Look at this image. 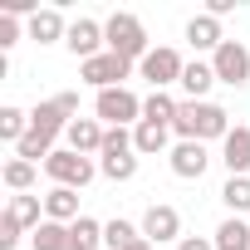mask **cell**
Segmentation results:
<instances>
[{
    "label": "cell",
    "instance_id": "6da1fadb",
    "mask_svg": "<svg viewBox=\"0 0 250 250\" xmlns=\"http://www.w3.org/2000/svg\"><path fill=\"white\" fill-rule=\"evenodd\" d=\"M172 133L182 138V143H211V138H221L226 143V133H230V113L221 108V103H196V98H187L182 108H177V123H172Z\"/></svg>",
    "mask_w": 250,
    "mask_h": 250
},
{
    "label": "cell",
    "instance_id": "7a4b0ae2",
    "mask_svg": "<svg viewBox=\"0 0 250 250\" xmlns=\"http://www.w3.org/2000/svg\"><path fill=\"white\" fill-rule=\"evenodd\" d=\"M103 40H108V54L128 59V64H143V59L152 54L143 20H138V15H128V10H118V15H108V20H103Z\"/></svg>",
    "mask_w": 250,
    "mask_h": 250
},
{
    "label": "cell",
    "instance_id": "3957f363",
    "mask_svg": "<svg viewBox=\"0 0 250 250\" xmlns=\"http://www.w3.org/2000/svg\"><path fill=\"white\" fill-rule=\"evenodd\" d=\"M98 157H103L98 172H103L108 182H133V177H138V147H133V133H128V128H108Z\"/></svg>",
    "mask_w": 250,
    "mask_h": 250
},
{
    "label": "cell",
    "instance_id": "277c9868",
    "mask_svg": "<svg viewBox=\"0 0 250 250\" xmlns=\"http://www.w3.org/2000/svg\"><path fill=\"white\" fill-rule=\"evenodd\" d=\"M93 113L108 123V128H128V123H143V98L133 88H103L93 98Z\"/></svg>",
    "mask_w": 250,
    "mask_h": 250
},
{
    "label": "cell",
    "instance_id": "5b68a950",
    "mask_svg": "<svg viewBox=\"0 0 250 250\" xmlns=\"http://www.w3.org/2000/svg\"><path fill=\"white\" fill-rule=\"evenodd\" d=\"M44 172H49V182H54V187H74V191H79V187H88V182H93V172H98V167H93L83 152L54 147V157L44 162Z\"/></svg>",
    "mask_w": 250,
    "mask_h": 250
},
{
    "label": "cell",
    "instance_id": "8992f818",
    "mask_svg": "<svg viewBox=\"0 0 250 250\" xmlns=\"http://www.w3.org/2000/svg\"><path fill=\"white\" fill-rule=\"evenodd\" d=\"M182 69H187V59L172 49V44H157L143 64H138V74L152 83V88H167V83H182Z\"/></svg>",
    "mask_w": 250,
    "mask_h": 250
},
{
    "label": "cell",
    "instance_id": "52a82bcc",
    "mask_svg": "<svg viewBox=\"0 0 250 250\" xmlns=\"http://www.w3.org/2000/svg\"><path fill=\"white\" fill-rule=\"evenodd\" d=\"M211 69H216V83L240 88V83L250 79V49H245L240 40H226V44L211 54Z\"/></svg>",
    "mask_w": 250,
    "mask_h": 250
},
{
    "label": "cell",
    "instance_id": "ba28073f",
    "mask_svg": "<svg viewBox=\"0 0 250 250\" xmlns=\"http://www.w3.org/2000/svg\"><path fill=\"white\" fill-rule=\"evenodd\" d=\"M128 74H133V64H128V59H118V54H108V49H103L98 59L79 64V79L93 83L98 93H103V88H123V79H128Z\"/></svg>",
    "mask_w": 250,
    "mask_h": 250
},
{
    "label": "cell",
    "instance_id": "9c48e42d",
    "mask_svg": "<svg viewBox=\"0 0 250 250\" xmlns=\"http://www.w3.org/2000/svg\"><path fill=\"white\" fill-rule=\"evenodd\" d=\"M64 44L74 49V59H79V64H88V59H98V54L108 49L103 25H98V20H88V15H79V20L69 25V40H64Z\"/></svg>",
    "mask_w": 250,
    "mask_h": 250
},
{
    "label": "cell",
    "instance_id": "30bf717a",
    "mask_svg": "<svg viewBox=\"0 0 250 250\" xmlns=\"http://www.w3.org/2000/svg\"><path fill=\"white\" fill-rule=\"evenodd\" d=\"M143 235H147L152 245H162V240H182V216H177V206L152 201L147 216H143Z\"/></svg>",
    "mask_w": 250,
    "mask_h": 250
},
{
    "label": "cell",
    "instance_id": "8fae6325",
    "mask_svg": "<svg viewBox=\"0 0 250 250\" xmlns=\"http://www.w3.org/2000/svg\"><path fill=\"white\" fill-rule=\"evenodd\" d=\"M69 123H74V113L59 103V98H44L35 113H30V133H40V138H59V133H69Z\"/></svg>",
    "mask_w": 250,
    "mask_h": 250
},
{
    "label": "cell",
    "instance_id": "7c38bea8",
    "mask_svg": "<svg viewBox=\"0 0 250 250\" xmlns=\"http://www.w3.org/2000/svg\"><path fill=\"white\" fill-rule=\"evenodd\" d=\"M206 167H211L206 143H177V147H172V172H177L182 182H201Z\"/></svg>",
    "mask_w": 250,
    "mask_h": 250
},
{
    "label": "cell",
    "instance_id": "4fadbf2b",
    "mask_svg": "<svg viewBox=\"0 0 250 250\" xmlns=\"http://www.w3.org/2000/svg\"><path fill=\"white\" fill-rule=\"evenodd\" d=\"M103 138H108V128L98 118H74L69 123V133H64V143H69V152H103Z\"/></svg>",
    "mask_w": 250,
    "mask_h": 250
},
{
    "label": "cell",
    "instance_id": "5bb4252c",
    "mask_svg": "<svg viewBox=\"0 0 250 250\" xmlns=\"http://www.w3.org/2000/svg\"><path fill=\"white\" fill-rule=\"evenodd\" d=\"M221 162L230 167V177H245V172H250V128H245V123H235V128L226 133V143H221Z\"/></svg>",
    "mask_w": 250,
    "mask_h": 250
},
{
    "label": "cell",
    "instance_id": "9a60e30c",
    "mask_svg": "<svg viewBox=\"0 0 250 250\" xmlns=\"http://www.w3.org/2000/svg\"><path fill=\"white\" fill-rule=\"evenodd\" d=\"M187 40H191V49H221L226 44V35H221V20L216 15H191L187 20Z\"/></svg>",
    "mask_w": 250,
    "mask_h": 250
},
{
    "label": "cell",
    "instance_id": "2e32d148",
    "mask_svg": "<svg viewBox=\"0 0 250 250\" xmlns=\"http://www.w3.org/2000/svg\"><path fill=\"white\" fill-rule=\"evenodd\" d=\"M44 221L74 226V221H79V191H74V187H54V191L44 196Z\"/></svg>",
    "mask_w": 250,
    "mask_h": 250
},
{
    "label": "cell",
    "instance_id": "e0dca14e",
    "mask_svg": "<svg viewBox=\"0 0 250 250\" xmlns=\"http://www.w3.org/2000/svg\"><path fill=\"white\" fill-rule=\"evenodd\" d=\"M177 98L167 93V88H152L147 98H143V123H162V128H172V123H177Z\"/></svg>",
    "mask_w": 250,
    "mask_h": 250
},
{
    "label": "cell",
    "instance_id": "ac0fdd59",
    "mask_svg": "<svg viewBox=\"0 0 250 250\" xmlns=\"http://www.w3.org/2000/svg\"><path fill=\"white\" fill-rule=\"evenodd\" d=\"M30 40H40V44H54V40H69V25H64V15L54 10V5H44L35 20H30Z\"/></svg>",
    "mask_w": 250,
    "mask_h": 250
},
{
    "label": "cell",
    "instance_id": "d6986e66",
    "mask_svg": "<svg viewBox=\"0 0 250 250\" xmlns=\"http://www.w3.org/2000/svg\"><path fill=\"white\" fill-rule=\"evenodd\" d=\"M211 83H216V69H211V64H201V59H191V64L182 69V88H187V98H196V103H206V93H211Z\"/></svg>",
    "mask_w": 250,
    "mask_h": 250
},
{
    "label": "cell",
    "instance_id": "ffe728a7",
    "mask_svg": "<svg viewBox=\"0 0 250 250\" xmlns=\"http://www.w3.org/2000/svg\"><path fill=\"white\" fill-rule=\"evenodd\" d=\"M211 240H216V250H250V226H245L240 216H226Z\"/></svg>",
    "mask_w": 250,
    "mask_h": 250
},
{
    "label": "cell",
    "instance_id": "44dd1931",
    "mask_svg": "<svg viewBox=\"0 0 250 250\" xmlns=\"http://www.w3.org/2000/svg\"><path fill=\"white\" fill-rule=\"evenodd\" d=\"M167 133L172 128H162V123H138L133 128V147L143 157H157V152H167Z\"/></svg>",
    "mask_w": 250,
    "mask_h": 250
},
{
    "label": "cell",
    "instance_id": "7402d4cb",
    "mask_svg": "<svg viewBox=\"0 0 250 250\" xmlns=\"http://www.w3.org/2000/svg\"><path fill=\"white\" fill-rule=\"evenodd\" d=\"M30 240H35V250H74V230L59 226V221H44Z\"/></svg>",
    "mask_w": 250,
    "mask_h": 250
},
{
    "label": "cell",
    "instance_id": "603a6c76",
    "mask_svg": "<svg viewBox=\"0 0 250 250\" xmlns=\"http://www.w3.org/2000/svg\"><path fill=\"white\" fill-rule=\"evenodd\" d=\"M10 216H15L20 226L40 230V226H44V201H40V196H30V191H25V196H10Z\"/></svg>",
    "mask_w": 250,
    "mask_h": 250
},
{
    "label": "cell",
    "instance_id": "cb8c5ba5",
    "mask_svg": "<svg viewBox=\"0 0 250 250\" xmlns=\"http://www.w3.org/2000/svg\"><path fill=\"white\" fill-rule=\"evenodd\" d=\"M25 133H30V113L5 103V108H0V138H5V143H20Z\"/></svg>",
    "mask_w": 250,
    "mask_h": 250
},
{
    "label": "cell",
    "instance_id": "d4e9b609",
    "mask_svg": "<svg viewBox=\"0 0 250 250\" xmlns=\"http://www.w3.org/2000/svg\"><path fill=\"white\" fill-rule=\"evenodd\" d=\"M69 230H74V250H98L103 245V221H93V216H79Z\"/></svg>",
    "mask_w": 250,
    "mask_h": 250
},
{
    "label": "cell",
    "instance_id": "484cf974",
    "mask_svg": "<svg viewBox=\"0 0 250 250\" xmlns=\"http://www.w3.org/2000/svg\"><path fill=\"white\" fill-rule=\"evenodd\" d=\"M221 201L230 206V216H245V211H250V177H230V182L221 187Z\"/></svg>",
    "mask_w": 250,
    "mask_h": 250
},
{
    "label": "cell",
    "instance_id": "4316f807",
    "mask_svg": "<svg viewBox=\"0 0 250 250\" xmlns=\"http://www.w3.org/2000/svg\"><path fill=\"white\" fill-rule=\"evenodd\" d=\"M138 235H143V230H138V226H133V221H123V216H118V221H108V226H103V245H108V250H128V245H133V240H138Z\"/></svg>",
    "mask_w": 250,
    "mask_h": 250
},
{
    "label": "cell",
    "instance_id": "83f0119b",
    "mask_svg": "<svg viewBox=\"0 0 250 250\" xmlns=\"http://www.w3.org/2000/svg\"><path fill=\"white\" fill-rule=\"evenodd\" d=\"M35 172H40V167H35V162H25V157H15V162H5V187H10V191H20V196H25V191H30V187H35Z\"/></svg>",
    "mask_w": 250,
    "mask_h": 250
},
{
    "label": "cell",
    "instance_id": "f1b7e54d",
    "mask_svg": "<svg viewBox=\"0 0 250 250\" xmlns=\"http://www.w3.org/2000/svg\"><path fill=\"white\" fill-rule=\"evenodd\" d=\"M20 230H25V226H20L10 211L0 216V250H15V245H20Z\"/></svg>",
    "mask_w": 250,
    "mask_h": 250
},
{
    "label": "cell",
    "instance_id": "f546056e",
    "mask_svg": "<svg viewBox=\"0 0 250 250\" xmlns=\"http://www.w3.org/2000/svg\"><path fill=\"white\" fill-rule=\"evenodd\" d=\"M20 40V15H0V49H10Z\"/></svg>",
    "mask_w": 250,
    "mask_h": 250
},
{
    "label": "cell",
    "instance_id": "4dcf8cb0",
    "mask_svg": "<svg viewBox=\"0 0 250 250\" xmlns=\"http://www.w3.org/2000/svg\"><path fill=\"white\" fill-rule=\"evenodd\" d=\"M177 250H216V240H206V235H182Z\"/></svg>",
    "mask_w": 250,
    "mask_h": 250
},
{
    "label": "cell",
    "instance_id": "1f68e13d",
    "mask_svg": "<svg viewBox=\"0 0 250 250\" xmlns=\"http://www.w3.org/2000/svg\"><path fill=\"white\" fill-rule=\"evenodd\" d=\"M230 10H235V0H211V5H206V15H216V20L230 15Z\"/></svg>",
    "mask_w": 250,
    "mask_h": 250
},
{
    "label": "cell",
    "instance_id": "d6a6232c",
    "mask_svg": "<svg viewBox=\"0 0 250 250\" xmlns=\"http://www.w3.org/2000/svg\"><path fill=\"white\" fill-rule=\"evenodd\" d=\"M128 250H152V240H147V235H138V240H133Z\"/></svg>",
    "mask_w": 250,
    "mask_h": 250
}]
</instances>
